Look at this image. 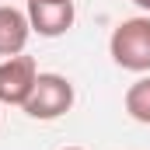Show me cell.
<instances>
[{"instance_id": "6da1fadb", "label": "cell", "mask_w": 150, "mask_h": 150, "mask_svg": "<svg viewBox=\"0 0 150 150\" xmlns=\"http://www.w3.org/2000/svg\"><path fill=\"white\" fill-rule=\"evenodd\" d=\"M108 52H112L115 67L129 74H150V14L119 21L108 38Z\"/></svg>"}, {"instance_id": "7a4b0ae2", "label": "cell", "mask_w": 150, "mask_h": 150, "mask_svg": "<svg viewBox=\"0 0 150 150\" xmlns=\"http://www.w3.org/2000/svg\"><path fill=\"white\" fill-rule=\"evenodd\" d=\"M74 84L70 77L63 74H38L35 80V91L28 94V101L21 105L28 119H38V122H52L59 115H67L74 108Z\"/></svg>"}, {"instance_id": "3957f363", "label": "cell", "mask_w": 150, "mask_h": 150, "mask_svg": "<svg viewBox=\"0 0 150 150\" xmlns=\"http://www.w3.org/2000/svg\"><path fill=\"white\" fill-rule=\"evenodd\" d=\"M38 80V67L32 56H7L0 59V105H25L28 94L35 91Z\"/></svg>"}, {"instance_id": "277c9868", "label": "cell", "mask_w": 150, "mask_h": 150, "mask_svg": "<svg viewBox=\"0 0 150 150\" xmlns=\"http://www.w3.org/2000/svg\"><path fill=\"white\" fill-rule=\"evenodd\" d=\"M28 21H32V32H38L42 38H59L74 28V0H28L25 7Z\"/></svg>"}, {"instance_id": "5b68a950", "label": "cell", "mask_w": 150, "mask_h": 150, "mask_svg": "<svg viewBox=\"0 0 150 150\" xmlns=\"http://www.w3.org/2000/svg\"><path fill=\"white\" fill-rule=\"evenodd\" d=\"M32 38V21L21 7L0 4V59L7 56H21L25 45Z\"/></svg>"}, {"instance_id": "8992f818", "label": "cell", "mask_w": 150, "mask_h": 150, "mask_svg": "<svg viewBox=\"0 0 150 150\" xmlns=\"http://www.w3.org/2000/svg\"><path fill=\"white\" fill-rule=\"evenodd\" d=\"M126 112L133 122L150 126V77H140L136 84H129L126 91Z\"/></svg>"}, {"instance_id": "52a82bcc", "label": "cell", "mask_w": 150, "mask_h": 150, "mask_svg": "<svg viewBox=\"0 0 150 150\" xmlns=\"http://www.w3.org/2000/svg\"><path fill=\"white\" fill-rule=\"evenodd\" d=\"M133 4H136V7H140L143 14H150V0H133Z\"/></svg>"}, {"instance_id": "ba28073f", "label": "cell", "mask_w": 150, "mask_h": 150, "mask_svg": "<svg viewBox=\"0 0 150 150\" xmlns=\"http://www.w3.org/2000/svg\"><path fill=\"white\" fill-rule=\"evenodd\" d=\"M63 150H84V147H63Z\"/></svg>"}]
</instances>
